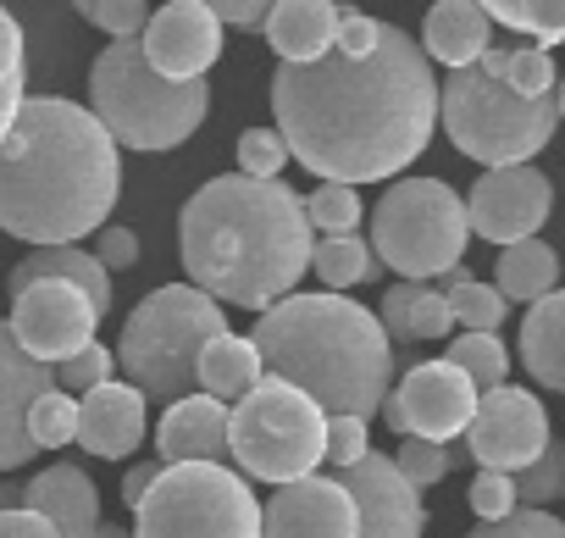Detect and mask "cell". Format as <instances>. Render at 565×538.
I'll list each match as a JSON object with an SVG mask.
<instances>
[{"label": "cell", "mask_w": 565, "mask_h": 538, "mask_svg": "<svg viewBox=\"0 0 565 538\" xmlns=\"http://www.w3.org/2000/svg\"><path fill=\"white\" fill-rule=\"evenodd\" d=\"M23 84H7V89H0V139H7L12 134V123H18V112H23Z\"/></svg>", "instance_id": "obj_50"}, {"label": "cell", "mask_w": 565, "mask_h": 538, "mask_svg": "<svg viewBox=\"0 0 565 538\" xmlns=\"http://www.w3.org/2000/svg\"><path fill=\"white\" fill-rule=\"evenodd\" d=\"M139 45L161 78L200 84L222 62V23L211 18L205 0H167L161 12H150V29L139 34Z\"/></svg>", "instance_id": "obj_15"}, {"label": "cell", "mask_w": 565, "mask_h": 538, "mask_svg": "<svg viewBox=\"0 0 565 538\" xmlns=\"http://www.w3.org/2000/svg\"><path fill=\"white\" fill-rule=\"evenodd\" d=\"M0 538H62V532H56L40 510L23 505V510H7V516H0Z\"/></svg>", "instance_id": "obj_48"}, {"label": "cell", "mask_w": 565, "mask_h": 538, "mask_svg": "<svg viewBox=\"0 0 565 538\" xmlns=\"http://www.w3.org/2000/svg\"><path fill=\"white\" fill-rule=\"evenodd\" d=\"M493 278H499L493 289H499L504 300L537 306L543 295H554V289H559V255H554V244H543V239H521V244L499 250Z\"/></svg>", "instance_id": "obj_28"}, {"label": "cell", "mask_w": 565, "mask_h": 538, "mask_svg": "<svg viewBox=\"0 0 565 538\" xmlns=\"http://www.w3.org/2000/svg\"><path fill=\"white\" fill-rule=\"evenodd\" d=\"M145 428H150V400L134 383L111 378L78 400V444L100 461H128L145 444Z\"/></svg>", "instance_id": "obj_19"}, {"label": "cell", "mask_w": 565, "mask_h": 538, "mask_svg": "<svg viewBox=\"0 0 565 538\" xmlns=\"http://www.w3.org/2000/svg\"><path fill=\"white\" fill-rule=\"evenodd\" d=\"M122 194L117 139L100 117L62 95H29L0 139V233L34 250L100 233Z\"/></svg>", "instance_id": "obj_3"}, {"label": "cell", "mask_w": 565, "mask_h": 538, "mask_svg": "<svg viewBox=\"0 0 565 538\" xmlns=\"http://www.w3.org/2000/svg\"><path fill=\"white\" fill-rule=\"evenodd\" d=\"M34 284H73L78 295H89V306H95L100 317L111 312V273L95 261V250H84V244L29 250V255L12 266L7 289H12V300H18V295H23V289H34Z\"/></svg>", "instance_id": "obj_23"}, {"label": "cell", "mask_w": 565, "mask_h": 538, "mask_svg": "<svg viewBox=\"0 0 565 538\" xmlns=\"http://www.w3.org/2000/svg\"><path fill=\"white\" fill-rule=\"evenodd\" d=\"M95 261L106 266V273H128V266L139 261V233L134 228H100L95 233Z\"/></svg>", "instance_id": "obj_44"}, {"label": "cell", "mask_w": 565, "mask_h": 538, "mask_svg": "<svg viewBox=\"0 0 565 538\" xmlns=\"http://www.w3.org/2000/svg\"><path fill=\"white\" fill-rule=\"evenodd\" d=\"M377 40H383V23L355 12V7H344V18H339V56H372Z\"/></svg>", "instance_id": "obj_45"}, {"label": "cell", "mask_w": 565, "mask_h": 538, "mask_svg": "<svg viewBox=\"0 0 565 538\" xmlns=\"http://www.w3.org/2000/svg\"><path fill=\"white\" fill-rule=\"evenodd\" d=\"M89 112L122 150H178L211 112V84H172L145 62L139 40H111L89 67Z\"/></svg>", "instance_id": "obj_5"}, {"label": "cell", "mask_w": 565, "mask_h": 538, "mask_svg": "<svg viewBox=\"0 0 565 538\" xmlns=\"http://www.w3.org/2000/svg\"><path fill=\"white\" fill-rule=\"evenodd\" d=\"M289 145H282L277 128H244L238 134V172L244 178H282V167H289Z\"/></svg>", "instance_id": "obj_40"}, {"label": "cell", "mask_w": 565, "mask_h": 538, "mask_svg": "<svg viewBox=\"0 0 565 538\" xmlns=\"http://www.w3.org/2000/svg\"><path fill=\"white\" fill-rule=\"evenodd\" d=\"M488 40H493V23L477 0H433L422 18V51H427V62H444L449 73L477 67L493 51Z\"/></svg>", "instance_id": "obj_24"}, {"label": "cell", "mask_w": 565, "mask_h": 538, "mask_svg": "<svg viewBox=\"0 0 565 538\" xmlns=\"http://www.w3.org/2000/svg\"><path fill=\"white\" fill-rule=\"evenodd\" d=\"M111 378H117V350H106V345H89V350H78L73 361L56 367V389L73 394V400L95 394V389L111 383Z\"/></svg>", "instance_id": "obj_39"}, {"label": "cell", "mask_w": 565, "mask_h": 538, "mask_svg": "<svg viewBox=\"0 0 565 538\" xmlns=\"http://www.w3.org/2000/svg\"><path fill=\"white\" fill-rule=\"evenodd\" d=\"M73 12L95 29H106L111 40H139L150 29V7L145 0H73Z\"/></svg>", "instance_id": "obj_38"}, {"label": "cell", "mask_w": 565, "mask_h": 538, "mask_svg": "<svg viewBox=\"0 0 565 538\" xmlns=\"http://www.w3.org/2000/svg\"><path fill=\"white\" fill-rule=\"evenodd\" d=\"M377 323H383L388 345H416V339H449V334H455V317H449L444 289L411 284V278H399V284L383 295Z\"/></svg>", "instance_id": "obj_25"}, {"label": "cell", "mask_w": 565, "mask_h": 538, "mask_svg": "<svg viewBox=\"0 0 565 538\" xmlns=\"http://www.w3.org/2000/svg\"><path fill=\"white\" fill-rule=\"evenodd\" d=\"M521 367H526L543 389L565 394V289L543 295V300L521 317Z\"/></svg>", "instance_id": "obj_26"}, {"label": "cell", "mask_w": 565, "mask_h": 538, "mask_svg": "<svg viewBox=\"0 0 565 538\" xmlns=\"http://www.w3.org/2000/svg\"><path fill=\"white\" fill-rule=\"evenodd\" d=\"M339 18H344L339 0H271L260 34L282 62L311 67V62H328L339 51Z\"/></svg>", "instance_id": "obj_22"}, {"label": "cell", "mask_w": 565, "mask_h": 538, "mask_svg": "<svg viewBox=\"0 0 565 538\" xmlns=\"http://www.w3.org/2000/svg\"><path fill=\"white\" fill-rule=\"evenodd\" d=\"M222 334H227V317L205 289H194V284L150 289L128 312L122 339H117L122 383H134L145 400L178 405V400L200 394V350Z\"/></svg>", "instance_id": "obj_6"}, {"label": "cell", "mask_w": 565, "mask_h": 538, "mask_svg": "<svg viewBox=\"0 0 565 538\" xmlns=\"http://www.w3.org/2000/svg\"><path fill=\"white\" fill-rule=\"evenodd\" d=\"M306 217L317 228V239H344L361 228V194L344 189V183H322L306 194Z\"/></svg>", "instance_id": "obj_34"}, {"label": "cell", "mask_w": 565, "mask_h": 538, "mask_svg": "<svg viewBox=\"0 0 565 538\" xmlns=\"http://www.w3.org/2000/svg\"><path fill=\"white\" fill-rule=\"evenodd\" d=\"M227 444H233L238 477L289 488L300 477H317V466L328 461V411L311 394H300L295 383L260 378L233 405Z\"/></svg>", "instance_id": "obj_9"}, {"label": "cell", "mask_w": 565, "mask_h": 538, "mask_svg": "<svg viewBox=\"0 0 565 538\" xmlns=\"http://www.w3.org/2000/svg\"><path fill=\"white\" fill-rule=\"evenodd\" d=\"M548 411L537 394L526 389H493L477 400V416L466 428V461H477V472H510L521 477L543 450H548Z\"/></svg>", "instance_id": "obj_12"}, {"label": "cell", "mask_w": 565, "mask_h": 538, "mask_svg": "<svg viewBox=\"0 0 565 538\" xmlns=\"http://www.w3.org/2000/svg\"><path fill=\"white\" fill-rule=\"evenodd\" d=\"M521 510H543L548 499H565V439H548V450L515 477Z\"/></svg>", "instance_id": "obj_37"}, {"label": "cell", "mask_w": 565, "mask_h": 538, "mask_svg": "<svg viewBox=\"0 0 565 538\" xmlns=\"http://www.w3.org/2000/svg\"><path fill=\"white\" fill-rule=\"evenodd\" d=\"M29 439H34V450H67L78 439V400L62 389L40 394L29 411Z\"/></svg>", "instance_id": "obj_35"}, {"label": "cell", "mask_w": 565, "mask_h": 538, "mask_svg": "<svg viewBox=\"0 0 565 538\" xmlns=\"http://www.w3.org/2000/svg\"><path fill=\"white\" fill-rule=\"evenodd\" d=\"M438 123L449 145L471 161L493 167H532V156L559 128V95L526 101L482 67H460L438 89Z\"/></svg>", "instance_id": "obj_7"}, {"label": "cell", "mask_w": 565, "mask_h": 538, "mask_svg": "<svg viewBox=\"0 0 565 538\" xmlns=\"http://www.w3.org/2000/svg\"><path fill=\"white\" fill-rule=\"evenodd\" d=\"M477 400L482 394H477V383L460 367H449V361H416V367H405L399 389L383 400V416L405 439L449 444V439H460L471 428Z\"/></svg>", "instance_id": "obj_11"}, {"label": "cell", "mask_w": 565, "mask_h": 538, "mask_svg": "<svg viewBox=\"0 0 565 538\" xmlns=\"http://www.w3.org/2000/svg\"><path fill=\"white\" fill-rule=\"evenodd\" d=\"M156 477H161V461H134V466L122 472V505L139 510V499L156 488Z\"/></svg>", "instance_id": "obj_49"}, {"label": "cell", "mask_w": 565, "mask_h": 538, "mask_svg": "<svg viewBox=\"0 0 565 538\" xmlns=\"http://www.w3.org/2000/svg\"><path fill=\"white\" fill-rule=\"evenodd\" d=\"M372 455V439H366V416H328V466L350 472Z\"/></svg>", "instance_id": "obj_42"}, {"label": "cell", "mask_w": 565, "mask_h": 538, "mask_svg": "<svg viewBox=\"0 0 565 538\" xmlns=\"http://www.w3.org/2000/svg\"><path fill=\"white\" fill-rule=\"evenodd\" d=\"M444 300H449V317L466 323V334H499V323H504V312H510V300H504L493 284L471 278L466 266H455V273H449Z\"/></svg>", "instance_id": "obj_31"}, {"label": "cell", "mask_w": 565, "mask_h": 538, "mask_svg": "<svg viewBox=\"0 0 565 538\" xmlns=\"http://www.w3.org/2000/svg\"><path fill=\"white\" fill-rule=\"evenodd\" d=\"M482 73H493L499 84H510L515 95L526 101H543V95H559V67L543 45H521V51H488L477 62Z\"/></svg>", "instance_id": "obj_29"}, {"label": "cell", "mask_w": 565, "mask_h": 538, "mask_svg": "<svg viewBox=\"0 0 565 538\" xmlns=\"http://www.w3.org/2000/svg\"><path fill=\"white\" fill-rule=\"evenodd\" d=\"M554 211V183L537 172V167H493L471 183L466 194V217H471V233L510 250L521 239H537V228L548 222Z\"/></svg>", "instance_id": "obj_13"}, {"label": "cell", "mask_w": 565, "mask_h": 538, "mask_svg": "<svg viewBox=\"0 0 565 538\" xmlns=\"http://www.w3.org/2000/svg\"><path fill=\"white\" fill-rule=\"evenodd\" d=\"M311 273L328 284V295H344L366 278H377V255L361 233H344V239H317V255H311Z\"/></svg>", "instance_id": "obj_30"}, {"label": "cell", "mask_w": 565, "mask_h": 538, "mask_svg": "<svg viewBox=\"0 0 565 538\" xmlns=\"http://www.w3.org/2000/svg\"><path fill=\"white\" fill-rule=\"evenodd\" d=\"M12 339L45 361V367H62L73 361L78 350L95 345V328H100V312L89 306V295H78L73 284H34L12 300Z\"/></svg>", "instance_id": "obj_14"}, {"label": "cell", "mask_w": 565, "mask_h": 538, "mask_svg": "<svg viewBox=\"0 0 565 538\" xmlns=\"http://www.w3.org/2000/svg\"><path fill=\"white\" fill-rule=\"evenodd\" d=\"M444 361L460 367V372L477 383V394H493V389H504V378H510V350H504L499 334H455Z\"/></svg>", "instance_id": "obj_33"}, {"label": "cell", "mask_w": 565, "mask_h": 538, "mask_svg": "<svg viewBox=\"0 0 565 538\" xmlns=\"http://www.w3.org/2000/svg\"><path fill=\"white\" fill-rule=\"evenodd\" d=\"M95 538H128V532H122V527H106V521H100V527H95Z\"/></svg>", "instance_id": "obj_52"}, {"label": "cell", "mask_w": 565, "mask_h": 538, "mask_svg": "<svg viewBox=\"0 0 565 538\" xmlns=\"http://www.w3.org/2000/svg\"><path fill=\"white\" fill-rule=\"evenodd\" d=\"M260 378H266L260 350H255V339H244V334H222V339H211V345L200 350V394H211V400H222V405H238Z\"/></svg>", "instance_id": "obj_27"}, {"label": "cell", "mask_w": 565, "mask_h": 538, "mask_svg": "<svg viewBox=\"0 0 565 538\" xmlns=\"http://www.w3.org/2000/svg\"><path fill=\"white\" fill-rule=\"evenodd\" d=\"M488 23H504L537 45H565V0H477Z\"/></svg>", "instance_id": "obj_32"}, {"label": "cell", "mask_w": 565, "mask_h": 538, "mask_svg": "<svg viewBox=\"0 0 565 538\" xmlns=\"http://www.w3.org/2000/svg\"><path fill=\"white\" fill-rule=\"evenodd\" d=\"M466 505H471L477 521H504V516H515V510H521L515 477H510V472H477L471 488H466Z\"/></svg>", "instance_id": "obj_41"}, {"label": "cell", "mask_w": 565, "mask_h": 538, "mask_svg": "<svg viewBox=\"0 0 565 538\" xmlns=\"http://www.w3.org/2000/svg\"><path fill=\"white\" fill-rule=\"evenodd\" d=\"M7 510H23V483H0V516Z\"/></svg>", "instance_id": "obj_51"}, {"label": "cell", "mask_w": 565, "mask_h": 538, "mask_svg": "<svg viewBox=\"0 0 565 538\" xmlns=\"http://www.w3.org/2000/svg\"><path fill=\"white\" fill-rule=\"evenodd\" d=\"M466 455H455L449 444H427V439H405L399 444V455H394V466H399V477L416 488V494H427V488H438L455 466H460Z\"/></svg>", "instance_id": "obj_36"}, {"label": "cell", "mask_w": 565, "mask_h": 538, "mask_svg": "<svg viewBox=\"0 0 565 538\" xmlns=\"http://www.w3.org/2000/svg\"><path fill=\"white\" fill-rule=\"evenodd\" d=\"M7 84H23V29L7 7H0V89Z\"/></svg>", "instance_id": "obj_47"}, {"label": "cell", "mask_w": 565, "mask_h": 538, "mask_svg": "<svg viewBox=\"0 0 565 538\" xmlns=\"http://www.w3.org/2000/svg\"><path fill=\"white\" fill-rule=\"evenodd\" d=\"M271 117L289 156L322 183H383L405 172L438 123V84L427 51L383 23L372 56H328L311 67L277 62Z\"/></svg>", "instance_id": "obj_1"}, {"label": "cell", "mask_w": 565, "mask_h": 538, "mask_svg": "<svg viewBox=\"0 0 565 538\" xmlns=\"http://www.w3.org/2000/svg\"><path fill=\"white\" fill-rule=\"evenodd\" d=\"M178 250L189 284L205 289L216 306L271 312L277 300L300 295V278L317 255V228L300 189L282 178L222 172L183 200Z\"/></svg>", "instance_id": "obj_2"}, {"label": "cell", "mask_w": 565, "mask_h": 538, "mask_svg": "<svg viewBox=\"0 0 565 538\" xmlns=\"http://www.w3.org/2000/svg\"><path fill=\"white\" fill-rule=\"evenodd\" d=\"M23 505L40 510L62 538H95V527H100V488L73 461H56V466L34 472L23 483Z\"/></svg>", "instance_id": "obj_21"}, {"label": "cell", "mask_w": 565, "mask_h": 538, "mask_svg": "<svg viewBox=\"0 0 565 538\" xmlns=\"http://www.w3.org/2000/svg\"><path fill=\"white\" fill-rule=\"evenodd\" d=\"M559 123H565V78H559Z\"/></svg>", "instance_id": "obj_53"}, {"label": "cell", "mask_w": 565, "mask_h": 538, "mask_svg": "<svg viewBox=\"0 0 565 538\" xmlns=\"http://www.w3.org/2000/svg\"><path fill=\"white\" fill-rule=\"evenodd\" d=\"M56 389V367L34 361L18 339L12 323H0V472H18L34 461V439H29V411L40 394Z\"/></svg>", "instance_id": "obj_17"}, {"label": "cell", "mask_w": 565, "mask_h": 538, "mask_svg": "<svg viewBox=\"0 0 565 538\" xmlns=\"http://www.w3.org/2000/svg\"><path fill=\"white\" fill-rule=\"evenodd\" d=\"M339 477L361 505V538H422L427 532L422 494L399 477L394 455H366L361 466H350Z\"/></svg>", "instance_id": "obj_18"}, {"label": "cell", "mask_w": 565, "mask_h": 538, "mask_svg": "<svg viewBox=\"0 0 565 538\" xmlns=\"http://www.w3.org/2000/svg\"><path fill=\"white\" fill-rule=\"evenodd\" d=\"M471 244L466 194L444 178H399L372 205V255L399 278H449Z\"/></svg>", "instance_id": "obj_8"}, {"label": "cell", "mask_w": 565, "mask_h": 538, "mask_svg": "<svg viewBox=\"0 0 565 538\" xmlns=\"http://www.w3.org/2000/svg\"><path fill=\"white\" fill-rule=\"evenodd\" d=\"M466 538H565V521L548 510H515L504 521H477Z\"/></svg>", "instance_id": "obj_43"}, {"label": "cell", "mask_w": 565, "mask_h": 538, "mask_svg": "<svg viewBox=\"0 0 565 538\" xmlns=\"http://www.w3.org/2000/svg\"><path fill=\"white\" fill-rule=\"evenodd\" d=\"M227 433H233V405H222V400H211V394H189V400L167 405L161 422H156L161 466H183V461H211V466H222V455H233Z\"/></svg>", "instance_id": "obj_20"}, {"label": "cell", "mask_w": 565, "mask_h": 538, "mask_svg": "<svg viewBox=\"0 0 565 538\" xmlns=\"http://www.w3.org/2000/svg\"><path fill=\"white\" fill-rule=\"evenodd\" d=\"M134 538H260V499L227 466H161L134 510Z\"/></svg>", "instance_id": "obj_10"}, {"label": "cell", "mask_w": 565, "mask_h": 538, "mask_svg": "<svg viewBox=\"0 0 565 538\" xmlns=\"http://www.w3.org/2000/svg\"><path fill=\"white\" fill-rule=\"evenodd\" d=\"M255 350L266 378L295 383L328 416H366L383 411L394 394V345L361 300L344 295H289L255 323Z\"/></svg>", "instance_id": "obj_4"}, {"label": "cell", "mask_w": 565, "mask_h": 538, "mask_svg": "<svg viewBox=\"0 0 565 538\" xmlns=\"http://www.w3.org/2000/svg\"><path fill=\"white\" fill-rule=\"evenodd\" d=\"M205 7H211V18H216L222 29H244V34H255V29H266L271 0H205Z\"/></svg>", "instance_id": "obj_46"}, {"label": "cell", "mask_w": 565, "mask_h": 538, "mask_svg": "<svg viewBox=\"0 0 565 538\" xmlns=\"http://www.w3.org/2000/svg\"><path fill=\"white\" fill-rule=\"evenodd\" d=\"M260 538H361V505L344 477H300L260 505Z\"/></svg>", "instance_id": "obj_16"}]
</instances>
